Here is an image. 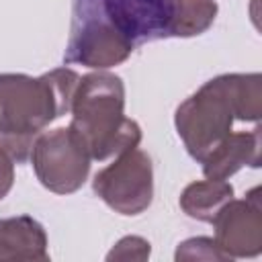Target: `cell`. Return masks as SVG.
Masks as SVG:
<instances>
[{"instance_id": "6da1fadb", "label": "cell", "mask_w": 262, "mask_h": 262, "mask_svg": "<svg viewBox=\"0 0 262 262\" xmlns=\"http://www.w3.org/2000/svg\"><path fill=\"white\" fill-rule=\"evenodd\" d=\"M80 74L57 68L43 76L0 74V147L23 164L43 129L70 113Z\"/></svg>"}, {"instance_id": "7a4b0ae2", "label": "cell", "mask_w": 262, "mask_h": 262, "mask_svg": "<svg viewBox=\"0 0 262 262\" xmlns=\"http://www.w3.org/2000/svg\"><path fill=\"white\" fill-rule=\"evenodd\" d=\"M70 113V127L80 135L92 160L115 158L141 141L137 121L125 117V86L115 74L92 72L82 76Z\"/></svg>"}, {"instance_id": "3957f363", "label": "cell", "mask_w": 262, "mask_h": 262, "mask_svg": "<svg viewBox=\"0 0 262 262\" xmlns=\"http://www.w3.org/2000/svg\"><path fill=\"white\" fill-rule=\"evenodd\" d=\"M233 121L235 108L221 76L205 82L194 94L180 102L174 115L176 131L196 162H203L231 133Z\"/></svg>"}, {"instance_id": "277c9868", "label": "cell", "mask_w": 262, "mask_h": 262, "mask_svg": "<svg viewBox=\"0 0 262 262\" xmlns=\"http://www.w3.org/2000/svg\"><path fill=\"white\" fill-rule=\"evenodd\" d=\"M29 160L37 180L55 194H72L90 174V154L80 135L68 125L37 135Z\"/></svg>"}, {"instance_id": "5b68a950", "label": "cell", "mask_w": 262, "mask_h": 262, "mask_svg": "<svg viewBox=\"0 0 262 262\" xmlns=\"http://www.w3.org/2000/svg\"><path fill=\"white\" fill-rule=\"evenodd\" d=\"M94 192L119 215H139L154 201V166L149 156L139 149H127L96 172Z\"/></svg>"}, {"instance_id": "8992f818", "label": "cell", "mask_w": 262, "mask_h": 262, "mask_svg": "<svg viewBox=\"0 0 262 262\" xmlns=\"http://www.w3.org/2000/svg\"><path fill=\"white\" fill-rule=\"evenodd\" d=\"M215 244L229 258H254L262 252V209L258 188L246 199H231L213 219Z\"/></svg>"}, {"instance_id": "52a82bcc", "label": "cell", "mask_w": 262, "mask_h": 262, "mask_svg": "<svg viewBox=\"0 0 262 262\" xmlns=\"http://www.w3.org/2000/svg\"><path fill=\"white\" fill-rule=\"evenodd\" d=\"M70 51V61H80L82 66L96 70H106L123 63L131 55L133 41L115 23L92 20L72 41Z\"/></svg>"}, {"instance_id": "ba28073f", "label": "cell", "mask_w": 262, "mask_h": 262, "mask_svg": "<svg viewBox=\"0 0 262 262\" xmlns=\"http://www.w3.org/2000/svg\"><path fill=\"white\" fill-rule=\"evenodd\" d=\"M47 233L31 215L0 219V262H45Z\"/></svg>"}, {"instance_id": "9c48e42d", "label": "cell", "mask_w": 262, "mask_h": 262, "mask_svg": "<svg viewBox=\"0 0 262 262\" xmlns=\"http://www.w3.org/2000/svg\"><path fill=\"white\" fill-rule=\"evenodd\" d=\"M203 174L215 180H227L244 166H260V129L231 131L203 162Z\"/></svg>"}, {"instance_id": "30bf717a", "label": "cell", "mask_w": 262, "mask_h": 262, "mask_svg": "<svg viewBox=\"0 0 262 262\" xmlns=\"http://www.w3.org/2000/svg\"><path fill=\"white\" fill-rule=\"evenodd\" d=\"M233 199V186L227 180H196L190 182L180 194V209L196 221L213 223L217 213Z\"/></svg>"}, {"instance_id": "8fae6325", "label": "cell", "mask_w": 262, "mask_h": 262, "mask_svg": "<svg viewBox=\"0 0 262 262\" xmlns=\"http://www.w3.org/2000/svg\"><path fill=\"white\" fill-rule=\"evenodd\" d=\"M215 0H172L166 35L194 37L205 33L217 16Z\"/></svg>"}, {"instance_id": "7c38bea8", "label": "cell", "mask_w": 262, "mask_h": 262, "mask_svg": "<svg viewBox=\"0 0 262 262\" xmlns=\"http://www.w3.org/2000/svg\"><path fill=\"white\" fill-rule=\"evenodd\" d=\"M223 84L235 108L237 121L256 123L262 113V78L260 74H223Z\"/></svg>"}, {"instance_id": "4fadbf2b", "label": "cell", "mask_w": 262, "mask_h": 262, "mask_svg": "<svg viewBox=\"0 0 262 262\" xmlns=\"http://www.w3.org/2000/svg\"><path fill=\"white\" fill-rule=\"evenodd\" d=\"M174 258L180 260H231L217 244L213 237H190L178 244Z\"/></svg>"}, {"instance_id": "5bb4252c", "label": "cell", "mask_w": 262, "mask_h": 262, "mask_svg": "<svg viewBox=\"0 0 262 262\" xmlns=\"http://www.w3.org/2000/svg\"><path fill=\"white\" fill-rule=\"evenodd\" d=\"M151 248L145 237L125 235L113 246V250L106 254V260H147Z\"/></svg>"}, {"instance_id": "9a60e30c", "label": "cell", "mask_w": 262, "mask_h": 262, "mask_svg": "<svg viewBox=\"0 0 262 262\" xmlns=\"http://www.w3.org/2000/svg\"><path fill=\"white\" fill-rule=\"evenodd\" d=\"M14 184V160L0 147V201L10 192Z\"/></svg>"}]
</instances>
